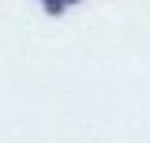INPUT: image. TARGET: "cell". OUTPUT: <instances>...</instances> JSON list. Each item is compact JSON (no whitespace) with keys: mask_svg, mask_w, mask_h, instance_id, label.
I'll return each instance as SVG.
<instances>
[{"mask_svg":"<svg viewBox=\"0 0 150 143\" xmlns=\"http://www.w3.org/2000/svg\"><path fill=\"white\" fill-rule=\"evenodd\" d=\"M38 4H41V0H38Z\"/></svg>","mask_w":150,"mask_h":143,"instance_id":"3957f363","label":"cell"},{"mask_svg":"<svg viewBox=\"0 0 150 143\" xmlns=\"http://www.w3.org/2000/svg\"><path fill=\"white\" fill-rule=\"evenodd\" d=\"M60 4H64V8H71V4H79V0H60Z\"/></svg>","mask_w":150,"mask_h":143,"instance_id":"7a4b0ae2","label":"cell"},{"mask_svg":"<svg viewBox=\"0 0 150 143\" xmlns=\"http://www.w3.org/2000/svg\"><path fill=\"white\" fill-rule=\"evenodd\" d=\"M41 8H45V15H64V4L60 0H41Z\"/></svg>","mask_w":150,"mask_h":143,"instance_id":"6da1fadb","label":"cell"}]
</instances>
